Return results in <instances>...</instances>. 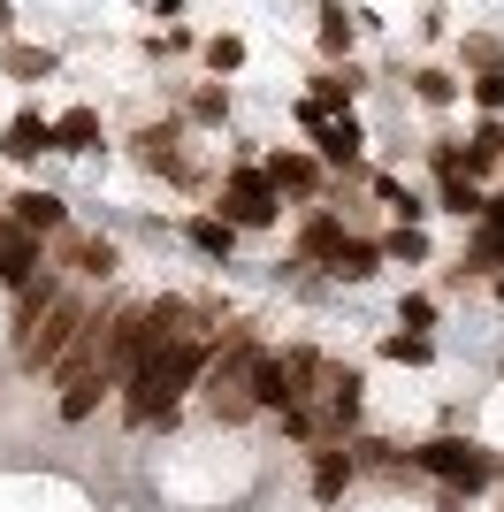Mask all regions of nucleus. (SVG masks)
<instances>
[{
	"instance_id": "nucleus-1",
	"label": "nucleus",
	"mask_w": 504,
	"mask_h": 512,
	"mask_svg": "<svg viewBox=\"0 0 504 512\" xmlns=\"http://www.w3.org/2000/svg\"><path fill=\"white\" fill-rule=\"evenodd\" d=\"M214 344H222V329H199V337L161 344V352H153V360L123 383V398H115V406H123V428H168V421H176V406L207 383Z\"/></svg>"
},
{
	"instance_id": "nucleus-2",
	"label": "nucleus",
	"mask_w": 504,
	"mask_h": 512,
	"mask_svg": "<svg viewBox=\"0 0 504 512\" xmlns=\"http://www.w3.org/2000/svg\"><path fill=\"white\" fill-rule=\"evenodd\" d=\"M260 352L268 344L252 337V321H237V329H222V344H214V367H207V383H199V398H207V413L222 428H237V421H252V367H260Z\"/></svg>"
},
{
	"instance_id": "nucleus-3",
	"label": "nucleus",
	"mask_w": 504,
	"mask_h": 512,
	"mask_svg": "<svg viewBox=\"0 0 504 512\" xmlns=\"http://www.w3.org/2000/svg\"><path fill=\"white\" fill-rule=\"evenodd\" d=\"M413 467L428 482H443V490H459V497L504 482V459L489 444H474V436H428V444H413Z\"/></svg>"
},
{
	"instance_id": "nucleus-4",
	"label": "nucleus",
	"mask_w": 504,
	"mask_h": 512,
	"mask_svg": "<svg viewBox=\"0 0 504 512\" xmlns=\"http://www.w3.org/2000/svg\"><path fill=\"white\" fill-rule=\"evenodd\" d=\"M92 321H100V314L84 306V291H62V299L46 306V321H39V329H31V337H23L16 367H23V375H54V367H62L69 352H77V337H84V329H92Z\"/></svg>"
},
{
	"instance_id": "nucleus-5",
	"label": "nucleus",
	"mask_w": 504,
	"mask_h": 512,
	"mask_svg": "<svg viewBox=\"0 0 504 512\" xmlns=\"http://www.w3.org/2000/svg\"><path fill=\"white\" fill-rule=\"evenodd\" d=\"M214 214L237 222V230H275L283 222V192H275V176L260 161H230V176L214 184Z\"/></svg>"
},
{
	"instance_id": "nucleus-6",
	"label": "nucleus",
	"mask_w": 504,
	"mask_h": 512,
	"mask_svg": "<svg viewBox=\"0 0 504 512\" xmlns=\"http://www.w3.org/2000/svg\"><path fill=\"white\" fill-rule=\"evenodd\" d=\"M54 268L77 283H115L123 276V245L115 237H92V230H62L54 237Z\"/></svg>"
},
{
	"instance_id": "nucleus-7",
	"label": "nucleus",
	"mask_w": 504,
	"mask_h": 512,
	"mask_svg": "<svg viewBox=\"0 0 504 512\" xmlns=\"http://www.w3.org/2000/svg\"><path fill=\"white\" fill-rule=\"evenodd\" d=\"M260 169L275 176V192L291 199V207H321V192H329V161H321L314 146H283V153H268Z\"/></svg>"
},
{
	"instance_id": "nucleus-8",
	"label": "nucleus",
	"mask_w": 504,
	"mask_h": 512,
	"mask_svg": "<svg viewBox=\"0 0 504 512\" xmlns=\"http://www.w3.org/2000/svg\"><path fill=\"white\" fill-rule=\"evenodd\" d=\"M314 153L329 161V176H344V184H367V123L359 115H336V123L314 130Z\"/></svg>"
},
{
	"instance_id": "nucleus-9",
	"label": "nucleus",
	"mask_w": 504,
	"mask_h": 512,
	"mask_svg": "<svg viewBox=\"0 0 504 512\" xmlns=\"http://www.w3.org/2000/svg\"><path fill=\"white\" fill-rule=\"evenodd\" d=\"M306 482H314V505H336V497L359 482V451L344 444V436L314 444V451H306Z\"/></svg>"
},
{
	"instance_id": "nucleus-10",
	"label": "nucleus",
	"mask_w": 504,
	"mask_h": 512,
	"mask_svg": "<svg viewBox=\"0 0 504 512\" xmlns=\"http://www.w3.org/2000/svg\"><path fill=\"white\" fill-rule=\"evenodd\" d=\"M8 222L31 237H62L69 230V199L62 192H46V184H23L16 199H8Z\"/></svg>"
},
{
	"instance_id": "nucleus-11",
	"label": "nucleus",
	"mask_w": 504,
	"mask_h": 512,
	"mask_svg": "<svg viewBox=\"0 0 504 512\" xmlns=\"http://www.w3.org/2000/svg\"><path fill=\"white\" fill-rule=\"evenodd\" d=\"M252 406L260 413H298V375H291V352H260V367H252Z\"/></svg>"
},
{
	"instance_id": "nucleus-12",
	"label": "nucleus",
	"mask_w": 504,
	"mask_h": 512,
	"mask_svg": "<svg viewBox=\"0 0 504 512\" xmlns=\"http://www.w3.org/2000/svg\"><path fill=\"white\" fill-rule=\"evenodd\" d=\"M0 153H8V161H23V169H31L39 153H54V115H39V107H16V115L0 123Z\"/></svg>"
},
{
	"instance_id": "nucleus-13",
	"label": "nucleus",
	"mask_w": 504,
	"mask_h": 512,
	"mask_svg": "<svg viewBox=\"0 0 504 512\" xmlns=\"http://www.w3.org/2000/svg\"><path fill=\"white\" fill-rule=\"evenodd\" d=\"M46 268H54V260H46V245L31 230H16V222H8V230H0V283H8V291H23V283H39Z\"/></svg>"
},
{
	"instance_id": "nucleus-14",
	"label": "nucleus",
	"mask_w": 504,
	"mask_h": 512,
	"mask_svg": "<svg viewBox=\"0 0 504 512\" xmlns=\"http://www.w3.org/2000/svg\"><path fill=\"white\" fill-rule=\"evenodd\" d=\"M344 237H352V230H344V214H336V207H306V214H298V260H306V268H329Z\"/></svg>"
},
{
	"instance_id": "nucleus-15",
	"label": "nucleus",
	"mask_w": 504,
	"mask_h": 512,
	"mask_svg": "<svg viewBox=\"0 0 504 512\" xmlns=\"http://www.w3.org/2000/svg\"><path fill=\"white\" fill-rule=\"evenodd\" d=\"M359 92H367V69H359V62H336V69H321V77H314L306 100L336 123V115H359Z\"/></svg>"
},
{
	"instance_id": "nucleus-16",
	"label": "nucleus",
	"mask_w": 504,
	"mask_h": 512,
	"mask_svg": "<svg viewBox=\"0 0 504 512\" xmlns=\"http://www.w3.org/2000/svg\"><path fill=\"white\" fill-rule=\"evenodd\" d=\"M100 146H107L100 107H62V115H54V153H69V161H92Z\"/></svg>"
},
{
	"instance_id": "nucleus-17",
	"label": "nucleus",
	"mask_w": 504,
	"mask_h": 512,
	"mask_svg": "<svg viewBox=\"0 0 504 512\" xmlns=\"http://www.w3.org/2000/svg\"><path fill=\"white\" fill-rule=\"evenodd\" d=\"M314 46H321V62H352V46H359V8H344V0H321V16H314Z\"/></svg>"
},
{
	"instance_id": "nucleus-18",
	"label": "nucleus",
	"mask_w": 504,
	"mask_h": 512,
	"mask_svg": "<svg viewBox=\"0 0 504 512\" xmlns=\"http://www.w3.org/2000/svg\"><path fill=\"white\" fill-rule=\"evenodd\" d=\"M390 260H382V237H367V230H352L344 245H336V260H329V276L336 283H375Z\"/></svg>"
},
{
	"instance_id": "nucleus-19",
	"label": "nucleus",
	"mask_w": 504,
	"mask_h": 512,
	"mask_svg": "<svg viewBox=\"0 0 504 512\" xmlns=\"http://www.w3.org/2000/svg\"><path fill=\"white\" fill-rule=\"evenodd\" d=\"M237 222H222V214L214 207H199V214H184V245L191 253H207V260H222V268H230V253H237Z\"/></svg>"
},
{
	"instance_id": "nucleus-20",
	"label": "nucleus",
	"mask_w": 504,
	"mask_h": 512,
	"mask_svg": "<svg viewBox=\"0 0 504 512\" xmlns=\"http://www.w3.org/2000/svg\"><path fill=\"white\" fill-rule=\"evenodd\" d=\"M54 69H62V54H54V46H31V39L0 46V77H8V85H46Z\"/></svg>"
},
{
	"instance_id": "nucleus-21",
	"label": "nucleus",
	"mask_w": 504,
	"mask_h": 512,
	"mask_svg": "<svg viewBox=\"0 0 504 512\" xmlns=\"http://www.w3.org/2000/svg\"><path fill=\"white\" fill-rule=\"evenodd\" d=\"M367 192L390 207V222H413V230H428V214H436L428 199L413 192V184H398V176H375V169H367Z\"/></svg>"
},
{
	"instance_id": "nucleus-22",
	"label": "nucleus",
	"mask_w": 504,
	"mask_h": 512,
	"mask_svg": "<svg viewBox=\"0 0 504 512\" xmlns=\"http://www.w3.org/2000/svg\"><path fill=\"white\" fill-rule=\"evenodd\" d=\"M405 85H413V100L428 107V115H451V107L466 100V77H451V69H436V62H428V69H413Z\"/></svg>"
},
{
	"instance_id": "nucleus-23",
	"label": "nucleus",
	"mask_w": 504,
	"mask_h": 512,
	"mask_svg": "<svg viewBox=\"0 0 504 512\" xmlns=\"http://www.w3.org/2000/svg\"><path fill=\"white\" fill-rule=\"evenodd\" d=\"M230 85H222V77H207V85H191L184 92V123L191 130H222V123H230Z\"/></svg>"
},
{
	"instance_id": "nucleus-24",
	"label": "nucleus",
	"mask_w": 504,
	"mask_h": 512,
	"mask_svg": "<svg viewBox=\"0 0 504 512\" xmlns=\"http://www.w3.org/2000/svg\"><path fill=\"white\" fill-rule=\"evenodd\" d=\"M436 214H451V222H482L489 192L474 184V176H443V184H436Z\"/></svg>"
},
{
	"instance_id": "nucleus-25",
	"label": "nucleus",
	"mask_w": 504,
	"mask_h": 512,
	"mask_svg": "<svg viewBox=\"0 0 504 512\" xmlns=\"http://www.w3.org/2000/svg\"><path fill=\"white\" fill-rule=\"evenodd\" d=\"M382 260H390V268H428L436 245H428V230H413V222H390V230H382Z\"/></svg>"
},
{
	"instance_id": "nucleus-26",
	"label": "nucleus",
	"mask_w": 504,
	"mask_h": 512,
	"mask_svg": "<svg viewBox=\"0 0 504 512\" xmlns=\"http://www.w3.org/2000/svg\"><path fill=\"white\" fill-rule=\"evenodd\" d=\"M199 62H207V77H222V85H230L237 69L252 62V46H245V31H214V39L199 46Z\"/></svg>"
},
{
	"instance_id": "nucleus-27",
	"label": "nucleus",
	"mask_w": 504,
	"mask_h": 512,
	"mask_svg": "<svg viewBox=\"0 0 504 512\" xmlns=\"http://www.w3.org/2000/svg\"><path fill=\"white\" fill-rule=\"evenodd\" d=\"M459 69H466V77L504 69V31H459Z\"/></svg>"
},
{
	"instance_id": "nucleus-28",
	"label": "nucleus",
	"mask_w": 504,
	"mask_h": 512,
	"mask_svg": "<svg viewBox=\"0 0 504 512\" xmlns=\"http://www.w3.org/2000/svg\"><path fill=\"white\" fill-rule=\"evenodd\" d=\"M382 360H398V367H428V360H436V337H420V329H390V337H382Z\"/></svg>"
},
{
	"instance_id": "nucleus-29",
	"label": "nucleus",
	"mask_w": 504,
	"mask_h": 512,
	"mask_svg": "<svg viewBox=\"0 0 504 512\" xmlns=\"http://www.w3.org/2000/svg\"><path fill=\"white\" fill-rule=\"evenodd\" d=\"M199 46H207V39H199L191 23H168L161 39H146V54H153V62H184V54H199Z\"/></svg>"
},
{
	"instance_id": "nucleus-30",
	"label": "nucleus",
	"mask_w": 504,
	"mask_h": 512,
	"mask_svg": "<svg viewBox=\"0 0 504 512\" xmlns=\"http://www.w3.org/2000/svg\"><path fill=\"white\" fill-rule=\"evenodd\" d=\"M466 100H474V115H504V69H482V77H466Z\"/></svg>"
},
{
	"instance_id": "nucleus-31",
	"label": "nucleus",
	"mask_w": 504,
	"mask_h": 512,
	"mask_svg": "<svg viewBox=\"0 0 504 512\" xmlns=\"http://www.w3.org/2000/svg\"><path fill=\"white\" fill-rule=\"evenodd\" d=\"M398 329H420V337H436V299H428V291H405V299H398Z\"/></svg>"
},
{
	"instance_id": "nucleus-32",
	"label": "nucleus",
	"mask_w": 504,
	"mask_h": 512,
	"mask_svg": "<svg viewBox=\"0 0 504 512\" xmlns=\"http://www.w3.org/2000/svg\"><path fill=\"white\" fill-rule=\"evenodd\" d=\"M459 146H466L459 130H436V138H428V169H436V184H443V176H459Z\"/></svg>"
},
{
	"instance_id": "nucleus-33",
	"label": "nucleus",
	"mask_w": 504,
	"mask_h": 512,
	"mask_svg": "<svg viewBox=\"0 0 504 512\" xmlns=\"http://www.w3.org/2000/svg\"><path fill=\"white\" fill-rule=\"evenodd\" d=\"M291 123H298V130H306V138H314V130H321V123H329V115H321V107H314V100H291Z\"/></svg>"
},
{
	"instance_id": "nucleus-34",
	"label": "nucleus",
	"mask_w": 504,
	"mask_h": 512,
	"mask_svg": "<svg viewBox=\"0 0 504 512\" xmlns=\"http://www.w3.org/2000/svg\"><path fill=\"white\" fill-rule=\"evenodd\" d=\"M0 46H16V0H0Z\"/></svg>"
},
{
	"instance_id": "nucleus-35",
	"label": "nucleus",
	"mask_w": 504,
	"mask_h": 512,
	"mask_svg": "<svg viewBox=\"0 0 504 512\" xmlns=\"http://www.w3.org/2000/svg\"><path fill=\"white\" fill-rule=\"evenodd\" d=\"M489 230H504V192H489V214H482Z\"/></svg>"
},
{
	"instance_id": "nucleus-36",
	"label": "nucleus",
	"mask_w": 504,
	"mask_h": 512,
	"mask_svg": "<svg viewBox=\"0 0 504 512\" xmlns=\"http://www.w3.org/2000/svg\"><path fill=\"white\" fill-rule=\"evenodd\" d=\"M489 291H497V306H504V268H497V276H489Z\"/></svg>"
},
{
	"instance_id": "nucleus-37",
	"label": "nucleus",
	"mask_w": 504,
	"mask_h": 512,
	"mask_svg": "<svg viewBox=\"0 0 504 512\" xmlns=\"http://www.w3.org/2000/svg\"><path fill=\"white\" fill-rule=\"evenodd\" d=\"M0 230H8V199H0Z\"/></svg>"
}]
</instances>
